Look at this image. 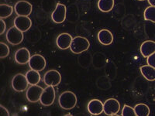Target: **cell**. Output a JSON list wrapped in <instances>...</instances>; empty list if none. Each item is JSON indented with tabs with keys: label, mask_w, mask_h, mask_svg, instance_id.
<instances>
[{
	"label": "cell",
	"mask_w": 155,
	"mask_h": 116,
	"mask_svg": "<svg viewBox=\"0 0 155 116\" xmlns=\"http://www.w3.org/2000/svg\"><path fill=\"white\" fill-rule=\"evenodd\" d=\"M77 97L72 92L67 91L61 93L58 98V103L61 108L64 110H71L77 105Z\"/></svg>",
	"instance_id": "cell-1"
},
{
	"label": "cell",
	"mask_w": 155,
	"mask_h": 116,
	"mask_svg": "<svg viewBox=\"0 0 155 116\" xmlns=\"http://www.w3.org/2000/svg\"><path fill=\"white\" fill-rule=\"evenodd\" d=\"M89 47L90 43L88 39L83 37H75L71 41L70 50L73 53L79 54L88 50Z\"/></svg>",
	"instance_id": "cell-2"
},
{
	"label": "cell",
	"mask_w": 155,
	"mask_h": 116,
	"mask_svg": "<svg viewBox=\"0 0 155 116\" xmlns=\"http://www.w3.org/2000/svg\"><path fill=\"white\" fill-rule=\"evenodd\" d=\"M23 32L19 30L16 27H12L6 33V40L11 45H19L23 40Z\"/></svg>",
	"instance_id": "cell-3"
},
{
	"label": "cell",
	"mask_w": 155,
	"mask_h": 116,
	"mask_svg": "<svg viewBox=\"0 0 155 116\" xmlns=\"http://www.w3.org/2000/svg\"><path fill=\"white\" fill-rule=\"evenodd\" d=\"M28 81L24 74H17L12 77V87L14 91L17 92H23L28 88Z\"/></svg>",
	"instance_id": "cell-4"
},
{
	"label": "cell",
	"mask_w": 155,
	"mask_h": 116,
	"mask_svg": "<svg viewBox=\"0 0 155 116\" xmlns=\"http://www.w3.org/2000/svg\"><path fill=\"white\" fill-rule=\"evenodd\" d=\"M61 81V75L58 70H50L44 76V82L47 86H58Z\"/></svg>",
	"instance_id": "cell-5"
},
{
	"label": "cell",
	"mask_w": 155,
	"mask_h": 116,
	"mask_svg": "<svg viewBox=\"0 0 155 116\" xmlns=\"http://www.w3.org/2000/svg\"><path fill=\"white\" fill-rule=\"evenodd\" d=\"M66 14H67V8L65 5L62 3H58L55 9L51 13V19L54 23L60 24L65 21Z\"/></svg>",
	"instance_id": "cell-6"
},
{
	"label": "cell",
	"mask_w": 155,
	"mask_h": 116,
	"mask_svg": "<svg viewBox=\"0 0 155 116\" xmlns=\"http://www.w3.org/2000/svg\"><path fill=\"white\" fill-rule=\"evenodd\" d=\"M55 97V90L53 86H48L45 89H44L42 95L41 97V104L44 106H51L54 102Z\"/></svg>",
	"instance_id": "cell-7"
},
{
	"label": "cell",
	"mask_w": 155,
	"mask_h": 116,
	"mask_svg": "<svg viewBox=\"0 0 155 116\" xmlns=\"http://www.w3.org/2000/svg\"><path fill=\"white\" fill-rule=\"evenodd\" d=\"M120 111V104L118 101L115 98H109L105 102L103 112L106 115L113 116L118 114Z\"/></svg>",
	"instance_id": "cell-8"
},
{
	"label": "cell",
	"mask_w": 155,
	"mask_h": 116,
	"mask_svg": "<svg viewBox=\"0 0 155 116\" xmlns=\"http://www.w3.org/2000/svg\"><path fill=\"white\" fill-rule=\"evenodd\" d=\"M28 63L30 68H31L32 70H37V71L44 70L47 65L45 58L40 54H34L31 56Z\"/></svg>",
	"instance_id": "cell-9"
},
{
	"label": "cell",
	"mask_w": 155,
	"mask_h": 116,
	"mask_svg": "<svg viewBox=\"0 0 155 116\" xmlns=\"http://www.w3.org/2000/svg\"><path fill=\"white\" fill-rule=\"evenodd\" d=\"M33 6L27 1L21 0L16 2L14 5V11L17 16H28L31 14Z\"/></svg>",
	"instance_id": "cell-10"
},
{
	"label": "cell",
	"mask_w": 155,
	"mask_h": 116,
	"mask_svg": "<svg viewBox=\"0 0 155 116\" xmlns=\"http://www.w3.org/2000/svg\"><path fill=\"white\" fill-rule=\"evenodd\" d=\"M43 92H44V89L41 86H38L37 85H31L27 90V93H26L27 99L31 103H36L41 100Z\"/></svg>",
	"instance_id": "cell-11"
},
{
	"label": "cell",
	"mask_w": 155,
	"mask_h": 116,
	"mask_svg": "<svg viewBox=\"0 0 155 116\" xmlns=\"http://www.w3.org/2000/svg\"><path fill=\"white\" fill-rule=\"evenodd\" d=\"M32 26L31 19L28 16H18L14 19V27L21 30L22 32H27Z\"/></svg>",
	"instance_id": "cell-12"
},
{
	"label": "cell",
	"mask_w": 155,
	"mask_h": 116,
	"mask_svg": "<svg viewBox=\"0 0 155 116\" xmlns=\"http://www.w3.org/2000/svg\"><path fill=\"white\" fill-rule=\"evenodd\" d=\"M88 111L92 115H99L103 112L104 104L99 99H92L87 105Z\"/></svg>",
	"instance_id": "cell-13"
},
{
	"label": "cell",
	"mask_w": 155,
	"mask_h": 116,
	"mask_svg": "<svg viewBox=\"0 0 155 116\" xmlns=\"http://www.w3.org/2000/svg\"><path fill=\"white\" fill-rule=\"evenodd\" d=\"M31 57L30 53L28 49L25 47H22L20 49L17 50L15 53V61L19 64H27L29 63L30 59Z\"/></svg>",
	"instance_id": "cell-14"
},
{
	"label": "cell",
	"mask_w": 155,
	"mask_h": 116,
	"mask_svg": "<svg viewBox=\"0 0 155 116\" xmlns=\"http://www.w3.org/2000/svg\"><path fill=\"white\" fill-rule=\"evenodd\" d=\"M72 40V37L69 34H67V33L61 34L57 37V46L61 50H68V48H70Z\"/></svg>",
	"instance_id": "cell-15"
},
{
	"label": "cell",
	"mask_w": 155,
	"mask_h": 116,
	"mask_svg": "<svg viewBox=\"0 0 155 116\" xmlns=\"http://www.w3.org/2000/svg\"><path fill=\"white\" fill-rule=\"evenodd\" d=\"M97 37H98L99 42L102 45H105V46L110 45L113 42V34L106 29H103V30H101L100 31H99Z\"/></svg>",
	"instance_id": "cell-16"
},
{
	"label": "cell",
	"mask_w": 155,
	"mask_h": 116,
	"mask_svg": "<svg viewBox=\"0 0 155 116\" xmlns=\"http://www.w3.org/2000/svg\"><path fill=\"white\" fill-rule=\"evenodd\" d=\"M140 51L143 57H148L152 53H155V42L152 40L144 41L141 44Z\"/></svg>",
	"instance_id": "cell-17"
},
{
	"label": "cell",
	"mask_w": 155,
	"mask_h": 116,
	"mask_svg": "<svg viewBox=\"0 0 155 116\" xmlns=\"http://www.w3.org/2000/svg\"><path fill=\"white\" fill-rule=\"evenodd\" d=\"M141 74L148 81H155V68L150 65H143L140 68Z\"/></svg>",
	"instance_id": "cell-18"
},
{
	"label": "cell",
	"mask_w": 155,
	"mask_h": 116,
	"mask_svg": "<svg viewBox=\"0 0 155 116\" xmlns=\"http://www.w3.org/2000/svg\"><path fill=\"white\" fill-rule=\"evenodd\" d=\"M25 75L27 77L29 85H37L41 81V74H40L39 71H37V70L31 69L30 70H28Z\"/></svg>",
	"instance_id": "cell-19"
},
{
	"label": "cell",
	"mask_w": 155,
	"mask_h": 116,
	"mask_svg": "<svg viewBox=\"0 0 155 116\" xmlns=\"http://www.w3.org/2000/svg\"><path fill=\"white\" fill-rule=\"evenodd\" d=\"M114 4V0H99L98 7L102 12H109L113 9Z\"/></svg>",
	"instance_id": "cell-20"
},
{
	"label": "cell",
	"mask_w": 155,
	"mask_h": 116,
	"mask_svg": "<svg viewBox=\"0 0 155 116\" xmlns=\"http://www.w3.org/2000/svg\"><path fill=\"white\" fill-rule=\"evenodd\" d=\"M137 116H148L150 114V108L145 104H137L134 107Z\"/></svg>",
	"instance_id": "cell-21"
},
{
	"label": "cell",
	"mask_w": 155,
	"mask_h": 116,
	"mask_svg": "<svg viewBox=\"0 0 155 116\" xmlns=\"http://www.w3.org/2000/svg\"><path fill=\"white\" fill-rule=\"evenodd\" d=\"M13 12V8L11 5L7 4H1L0 5V18L1 19H5L8 18L12 14Z\"/></svg>",
	"instance_id": "cell-22"
},
{
	"label": "cell",
	"mask_w": 155,
	"mask_h": 116,
	"mask_svg": "<svg viewBox=\"0 0 155 116\" xmlns=\"http://www.w3.org/2000/svg\"><path fill=\"white\" fill-rule=\"evenodd\" d=\"M143 16L145 20L155 23V6L150 5L146 8L143 12Z\"/></svg>",
	"instance_id": "cell-23"
},
{
	"label": "cell",
	"mask_w": 155,
	"mask_h": 116,
	"mask_svg": "<svg viewBox=\"0 0 155 116\" xmlns=\"http://www.w3.org/2000/svg\"><path fill=\"white\" fill-rule=\"evenodd\" d=\"M9 47L3 42H0V58H5L9 56Z\"/></svg>",
	"instance_id": "cell-24"
},
{
	"label": "cell",
	"mask_w": 155,
	"mask_h": 116,
	"mask_svg": "<svg viewBox=\"0 0 155 116\" xmlns=\"http://www.w3.org/2000/svg\"><path fill=\"white\" fill-rule=\"evenodd\" d=\"M121 114L123 116H135L136 113L134 108L125 105L124 108H123V109H122Z\"/></svg>",
	"instance_id": "cell-25"
},
{
	"label": "cell",
	"mask_w": 155,
	"mask_h": 116,
	"mask_svg": "<svg viewBox=\"0 0 155 116\" xmlns=\"http://www.w3.org/2000/svg\"><path fill=\"white\" fill-rule=\"evenodd\" d=\"M147 62L148 65L151 66V67H154L155 68V53H152L150 56H148Z\"/></svg>",
	"instance_id": "cell-26"
},
{
	"label": "cell",
	"mask_w": 155,
	"mask_h": 116,
	"mask_svg": "<svg viewBox=\"0 0 155 116\" xmlns=\"http://www.w3.org/2000/svg\"><path fill=\"white\" fill-rule=\"evenodd\" d=\"M5 28H6L5 23L3 21V19H0V34H1V35H2V34L5 33Z\"/></svg>",
	"instance_id": "cell-27"
},
{
	"label": "cell",
	"mask_w": 155,
	"mask_h": 116,
	"mask_svg": "<svg viewBox=\"0 0 155 116\" xmlns=\"http://www.w3.org/2000/svg\"><path fill=\"white\" fill-rule=\"evenodd\" d=\"M0 115L1 116H9V112L7 109L1 105H0Z\"/></svg>",
	"instance_id": "cell-28"
},
{
	"label": "cell",
	"mask_w": 155,
	"mask_h": 116,
	"mask_svg": "<svg viewBox=\"0 0 155 116\" xmlns=\"http://www.w3.org/2000/svg\"><path fill=\"white\" fill-rule=\"evenodd\" d=\"M148 2L152 6H155V0H148Z\"/></svg>",
	"instance_id": "cell-29"
},
{
	"label": "cell",
	"mask_w": 155,
	"mask_h": 116,
	"mask_svg": "<svg viewBox=\"0 0 155 116\" xmlns=\"http://www.w3.org/2000/svg\"><path fill=\"white\" fill-rule=\"evenodd\" d=\"M139 1H144V0H139Z\"/></svg>",
	"instance_id": "cell-30"
}]
</instances>
